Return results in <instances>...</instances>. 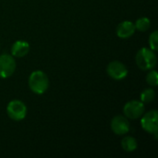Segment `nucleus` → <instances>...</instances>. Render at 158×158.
<instances>
[{"instance_id": "nucleus-1", "label": "nucleus", "mask_w": 158, "mask_h": 158, "mask_svg": "<svg viewBox=\"0 0 158 158\" xmlns=\"http://www.w3.org/2000/svg\"><path fill=\"white\" fill-rule=\"evenodd\" d=\"M135 60L137 66L142 70L153 69L157 63V57L155 51L147 47H143L137 52Z\"/></svg>"}, {"instance_id": "nucleus-2", "label": "nucleus", "mask_w": 158, "mask_h": 158, "mask_svg": "<svg viewBox=\"0 0 158 158\" xmlns=\"http://www.w3.org/2000/svg\"><path fill=\"white\" fill-rule=\"evenodd\" d=\"M29 87L31 92L36 94H43L49 87V80L47 75L41 70L33 71L29 77Z\"/></svg>"}, {"instance_id": "nucleus-3", "label": "nucleus", "mask_w": 158, "mask_h": 158, "mask_svg": "<svg viewBox=\"0 0 158 158\" xmlns=\"http://www.w3.org/2000/svg\"><path fill=\"white\" fill-rule=\"evenodd\" d=\"M141 125L142 128L148 133L153 134L157 139L158 132V112L156 110H151L142 116Z\"/></svg>"}, {"instance_id": "nucleus-4", "label": "nucleus", "mask_w": 158, "mask_h": 158, "mask_svg": "<svg viewBox=\"0 0 158 158\" xmlns=\"http://www.w3.org/2000/svg\"><path fill=\"white\" fill-rule=\"evenodd\" d=\"M6 114L14 121H20L27 115V107L25 104L19 100H12L7 104Z\"/></svg>"}, {"instance_id": "nucleus-5", "label": "nucleus", "mask_w": 158, "mask_h": 158, "mask_svg": "<svg viewBox=\"0 0 158 158\" xmlns=\"http://www.w3.org/2000/svg\"><path fill=\"white\" fill-rule=\"evenodd\" d=\"M16 69V61L14 56L8 54L0 56V78L6 79L12 76Z\"/></svg>"}, {"instance_id": "nucleus-6", "label": "nucleus", "mask_w": 158, "mask_h": 158, "mask_svg": "<svg viewBox=\"0 0 158 158\" xmlns=\"http://www.w3.org/2000/svg\"><path fill=\"white\" fill-rule=\"evenodd\" d=\"M123 112L127 118L130 119L139 118L144 113V104L141 101H136V100L130 101L124 106Z\"/></svg>"}, {"instance_id": "nucleus-7", "label": "nucleus", "mask_w": 158, "mask_h": 158, "mask_svg": "<svg viewBox=\"0 0 158 158\" xmlns=\"http://www.w3.org/2000/svg\"><path fill=\"white\" fill-rule=\"evenodd\" d=\"M106 72L108 76L116 81H121L125 79L128 75L127 67L120 61L114 60L111 61L106 67Z\"/></svg>"}, {"instance_id": "nucleus-8", "label": "nucleus", "mask_w": 158, "mask_h": 158, "mask_svg": "<svg viewBox=\"0 0 158 158\" xmlns=\"http://www.w3.org/2000/svg\"><path fill=\"white\" fill-rule=\"evenodd\" d=\"M110 127L112 131L117 135H125L130 131V122L124 116H116L112 118Z\"/></svg>"}, {"instance_id": "nucleus-9", "label": "nucleus", "mask_w": 158, "mask_h": 158, "mask_svg": "<svg viewBox=\"0 0 158 158\" xmlns=\"http://www.w3.org/2000/svg\"><path fill=\"white\" fill-rule=\"evenodd\" d=\"M134 23L129 20L120 22L117 27V35L121 39H128L132 36L135 32Z\"/></svg>"}, {"instance_id": "nucleus-10", "label": "nucleus", "mask_w": 158, "mask_h": 158, "mask_svg": "<svg viewBox=\"0 0 158 158\" xmlns=\"http://www.w3.org/2000/svg\"><path fill=\"white\" fill-rule=\"evenodd\" d=\"M30 51V44L25 41H17L11 47V55L14 57H23Z\"/></svg>"}, {"instance_id": "nucleus-11", "label": "nucleus", "mask_w": 158, "mask_h": 158, "mask_svg": "<svg viewBox=\"0 0 158 158\" xmlns=\"http://www.w3.org/2000/svg\"><path fill=\"white\" fill-rule=\"evenodd\" d=\"M121 147L127 153L134 152L138 147L137 140L131 136H125L121 140Z\"/></svg>"}, {"instance_id": "nucleus-12", "label": "nucleus", "mask_w": 158, "mask_h": 158, "mask_svg": "<svg viewBox=\"0 0 158 158\" xmlns=\"http://www.w3.org/2000/svg\"><path fill=\"white\" fill-rule=\"evenodd\" d=\"M134 26H135V29L140 31H146L147 30H149L151 26V21L148 18L142 17L136 20V22L134 23Z\"/></svg>"}, {"instance_id": "nucleus-13", "label": "nucleus", "mask_w": 158, "mask_h": 158, "mask_svg": "<svg viewBox=\"0 0 158 158\" xmlns=\"http://www.w3.org/2000/svg\"><path fill=\"white\" fill-rule=\"evenodd\" d=\"M155 97H156L155 90L152 88H147L144 89L141 94V102H143V104H149L152 101H154Z\"/></svg>"}, {"instance_id": "nucleus-14", "label": "nucleus", "mask_w": 158, "mask_h": 158, "mask_svg": "<svg viewBox=\"0 0 158 158\" xmlns=\"http://www.w3.org/2000/svg\"><path fill=\"white\" fill-rule=\"evenodd\" d=\"M146 82L150 86H157L158 84V74L156 70H151L146 76Z\"/></svg>"}, {"instance_id": "nucleus-15", "label": "nucleus", "mask_w": 158, "mask_h": 158, "mask_svg": "<svg viewBox=\"0 0 158 158\" xmlns=\"http://www.w3.org/2000/svg\"><path fill=\"white\" fill-rule=\"evenodd\" d=\"M149 45L150 49L153 51H156L158 49V31H154L149 36Z\"/></svg>"}]
</instances>
